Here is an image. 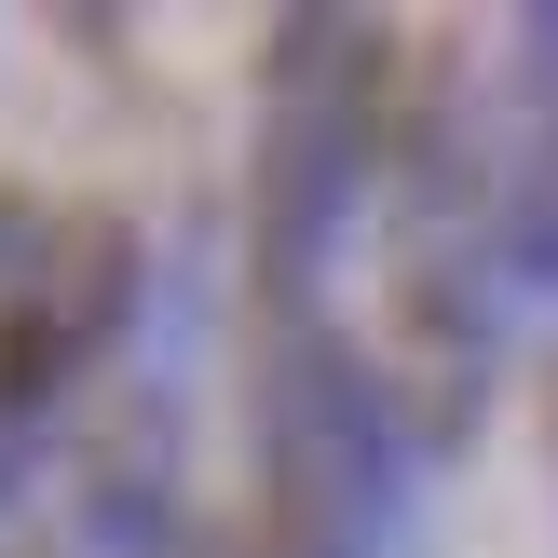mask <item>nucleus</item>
<instances>
[{
    "instance_id": "1",
    "label": "nucleus",
    "mask_w": 558,
    "mask_h": 558,
    "mask_svg": "<svg viewBox=\"0 0 558 558\" xmlns=\"http://www.w3.org/2000/svg\"><path fill=\"white\" fill-rule=\"evenodd\" d=\"M396 150V27L381 14H272L259 27V136H245V287L259 327L327 314L354 218Z\"/></svg>"
},
{
    "instance_id": "2",
    "label": "nucleus",
    "mask_w": 558,
    "mask_h": 558,
    "mask_svg": "<svg viewBox=\"0 0 558 558\" xmlns=\"http://www.w3.org/2000/svg\"><path fill=\"white\" fill-rule=\"evenodd\" d=\"M409 423L341 314L259 327V558H396Z\"/></svg>"
}]
</instances>
